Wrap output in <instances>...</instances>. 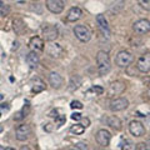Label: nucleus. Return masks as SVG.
<instances>
[{
    "label": "nucleus",
    "mask_w": 150,
    "mask_h": 150,
    "mask_svg": "<svg viewBox=\"0 0 150 150\" xmlns=\"http://www.w3.org/2000/svg\"><path fill=\"white\" fill-rule=\"evenodd\" d=\"M129 131L131 133V135L139 138V137H143L145 134V128L140 121L133 120V121H130V124H129Z\"/></svg>",
    "instance_id": "nucleus-13"
},
{
    "label": "nucleus",
    "mask_w": 150,
    "mask_h": 150,
    "mask_svg": "<svg viewBox=\"0 0 150 150\" xmlns=\"http://www.w3.org/2000/svg\"><path fill=\"white\" fill-rule=\"evenodd\" d=\"M34 1H36V0H34Z\"/></svg>",
    "instance_id": "nucleus-44"
},
{
    "label": "nucleus",
    "mask_w": 150,
    "mask_h": 150,
    "mask_svg": "<svg viewBox=\"0 0 150 150\" xmlns=\"http://www.w3.org/2000/svg\"><path fill=\"white\" fill-rule=\"evenodd\" d=\"M29 46L33 51L39 53V51L44 50V39H41L40 36H33L29 41Z\"/></svg>",
    "instance_id": "nucleus-15"
},
{
    "label": "nucleus",
    "mask_w": 150,
    "mask_h": 150,
    "mask_svg": "<svg viewBox=\"0 0 150 150\" xmlns=\"http://www.w3.org/2000/svg\"><path fill=\"white\" fill-rule=\"evenodd\" d=\"M139 150H150V140L139 144Z\"/></svg>",
    "instance_id": "nucleus-28"
},
{
    "label": "nucleus",
    "mask_w": 150,
    "mask_h": 150,
    "mask_svg": "<svg viewBox=\"0 0 150 150\" xmlns=\"http://www.w3.org/2000/svg\"><path fill=\"white\" fill-rule=\"evenodd\" d=\"M0 150H5V149H4V148L1 146V145H0Z\"/></svg>",
    "instance_id": "nucleus-40"
},
{
    "label": "nucleus",
    "mask_w": 150,
    "mask_h": 150,
    "mask_svg": "<svg viewBox=\"0 0 150 150\" xmlns=\"http://www.w3.org/2000/svg\"><path fill=\"white\" fill-rule=\"evenodd\" d=\"M0 109H6V110H9V105L8 104H1V105H0Z\"/></svg>",
    "instance_id": "nucleus-35"
},
{
    "label": "nucleus",
    "mask_w": 150,
    "mask_h": 150,
    "mask_svg": "<svg viewBox=\"0 0 150 150\" xmlns=\"http://www.w3.org/2000/svg\"><path fill=\"white\" fill-rule=\"evenodd\" d=\"M76 149L78 150H88V144L84 143V142H80L76 144Z\"/></svg>",
    "instance_id": "nucleus-31"
},
{
    "label": "nucleus",
    "mask_w": 150,
    "mask_h": 150,
    "mask_svg": "<svg viewBox=\"0 0 150 150\" xmlns=\"http://www.w3.org/2000/svg\"><path fill=\"white\" fill-rule=\"evenodd\" d=\"M138 4L140 6H142L143 9H145V10L150 11V0H137Z\"/></svg>",
    "instance_id": "nucleus-26"
},
{
    "label": "nucleus",
    "mask_w": 150,
    "mask_h": 150,
    "mask_svg": "<svg viewBox=\"0 0 150 150\" xmlns=\"http://www.w3.org/2000/svg\"><path fill=\"white\" fill-rule=\"evenodd\" d=\"M29 112H30V105L26 104V105L23 106V109H21L20 111L16 112L15 116H14V119H15L16 121H20V120L24 119L25 116H28V114H29Z\"/></svg>",
    "instance_id": "nucleus-21"
},
{
    "label": "nucleus",
    "mask_w": 150,
    "mask_h": 150,
    "mask_svg": "<svg viewBox=\"0 0 150 150\" xmlns=\"http://www.w3.org/2000/svg\"><path fill=\"white\" fill-rule=\"evenodd\" d=\"M59 36V30L55 25H46L43 29V39L46 41H54Z\"/></svg>",
    "instance_id": "nucleus-8"
},
{
    "label": "nucleus",
    "mask_w": 150,
    "mask_h": 150,
    "mask_svg": "<svg viewBox=\"0 0 150 150\" xmlns=\"http://www.w3.org/2000/svg\"><path fill=\"white\" fill-rule=\"evenodd\" d=\"M5 150H15V149H14V148H6Z\"/></svg>",
    "instance_id": "nucleus-38"
},
{
    "label": "nucleus",
    "mask_w": 150,
    "mask_h": 150,
    "mask_svg": "<svg viewBox=\"0 0 150 150\" xmlns=\"http://www.w3.org/2000/svg\"><path fill=\"white\" fill-rule=\"evenodd\" d=\"M148 95L150 96V89H149V90H148Z\"/></svg>",
    "instance_id": "nucleus-41"
},
{
    "label": "nucleus",
    "mask_w": 150,
    "mask_h": 150,
    "mask_svg": "<svg viewBox=\"0 0 150 150\" xmlns=\"http://www.w3.org/2000/svg\"><path fill=\"white\" fill-rule=\"evenodd\" d=\"M46 9L53 14H60L64 10L63 0H46Z\"/></svg>",
    "instance_id": "nucleus-11"
},
{
    "label": "nucleus",
    "mask_w": 150,
    "mask_h": 150,
    "mask_svg": "<svg viewBox=\"0 0 150 150\" xmlns=\"http://www.w3.org/2000/svg\"><path fill=\"white\" fill-rule=\"evenodd\" d=\"M0 9H1V15H3V16H4V15H6V14L9 13V8H8V6L5 8V6L3 5V6L0 8Z\"/></svg>",
    "instance_id": "nucleus-33"
},
{
    "label": "nucleus",
    "mask_w": 150,
    "mask_h": 150,
    "mask_svg": "<svg viewBox=\"0 0 150 150\" xmlns=\"http://www.w3.org/2000/svg\"><path fill=\"white\" fill-rule=\"evenodd\" d=\"M30 135H31V128L28 124H21L16 128L15 137H16L18 140H20V142H25V140H28Z\"/></svg>",
    "instance_id": "nucleus-7"
},
{
    "label": "nucleus",
    "mask_w": 150,
    "mask_h": 150,
    "mask_svg": "<svg viewBox=\"0 0 150 150\" xmlns=\"http://www.w3.org/2000/svg\"><path fill=\"white\" fill-rule=\"evenodd\" d=\"M91 91L95 93V95H101L103 93H104V89L101 86H93L91 88Z\"/></svg>",
    "instance_id": "nucleus-29"
},
{
    "label": "nucleus",
    "mask_w": 150,
    "mask_h": 150,
    "mask_svg": "<svg viewBox=\"0 0 150 150\" xmlns=\"http://www.w3.org/2000/svg\"><path fill=\"white\" fill-rule=\"evenodd\" d=\"M13 28H14V31L18 35H21L25 31V24L21 19H14L13 20Z\"/></svg>",
    "instance_id": "nucleus-19"
},
{
    "label": "nucleus",
    "mask_w": 150,
    "mask_h": 150,
    "mask_svg": "<svg viewBox=\"0 0 150 150\" xmlns=\"http://www.w3.org/2000/svg\"><path fill=\"white\" fill-rule=\"evenodd\" d=\"M81 85V78L79 75H74L70 79V84H69V89L70 90H74V89H78Z\"/></svg>",
    "instance_id": "nucleus-23"
},
{
    "label": "nucleus",
    "mask_w": 150,
    "mask_h": 150,
    "mask_svg": "<svg viewBox=\"0 0 150 150\" xmlns=\"http://www.w3.org/2000/svg\"><path fill=\"white\" fill-rule=\"evenodd\" d=\"M108 125L111 126V128L115 130L121 129V121L119 118H116V116H110V118L108 119Z\"/></svg>",
    "instance_id": "nucleus-22"
},
{
    "label": "nucleus",
    "mask_w": 150,
    "mask_h": 150,
    "mask_svg": "<svg viewBox=\"0 0 150 150\" xmlns=\"http://www.w3.org/2000/svg\"><path fill=\"white\" fill-rule=\"evenodd\" d=\"M121 150H137V145L131 142V140H125L121 144Z\"/></svg>",
    "instance_id": "nucleus-25"
},
{
    "label": "nucleus",
    "mask_w": 150,
    "mask_h": 150,
    "mask_svg": "<svg viewBox=\"0 0 150 150\" xmlns=\"http://www.w3.org/2000/svg\"><path fill=\"white\" fill-rule=\"evenodd\" d=\"M85 129L86 128L83 124H75V125H73L71 128H70V133L75 134V135H81L84 131H85Z\"/></svg>",
    "instance_id": "nucleus-24"
},
{
    "label": "nucleus",
    "mask_w": 150,
    "mask_h": 150,
    "mask_svg": "<svg viewBox=\"0 0 150 150\" xmlns=\"http://www.w3.org/2000/svg\"><path fill=\"white\" fill-rule=\"evenodd\" d=\"M124 90H125V84L123 81H114L109 85V89H108V96L112 98L115 95H120V94H123Z\"/></svg>",
    "instance_id": "nucleus-10"
},
{
    "label": "nucleus",
    "mask_w": 150,
    "mask_h": 150,
    "mask_svg": "<svg viewBox=\"0 0 150 150\" xmlns=\"http://www.w3.org/2000/svg\"><path fill=\"white\" fill-rule=\"evenodd\" d=\"M137 68L140 73H149L150 71V53H144L138 59Z\"/></svg>",
    "instance_id": "nucleus-6"
},
{
    "label": "nucleus",
    "mask_w": 150,
    "mask_h": 150,
    "mask_svg": "<svg viewBox=\"0 0 150 150\" xmlns=\"http://www.w3.org/2000/svg\"><path fill=\"white\" fill-rule=\"evenodd\" d=\"M45 51H46V54L53 59L62 58L63 54H64L63 46L58 43H54V41H49V44L46 45V48H45Z\"/></svg>",
    "instance_id": "nucleus-4"
},
{
    "label": "nucleus",
    "mask_w": 150,
    "mask_h": 150,
    "mask_svg": "<svg viewBox=\"0 0 150 150\" xmlns=\"http://www.w3.org/2000/svg\"><path fill=\"white\" fill-rule=\"evenodd\" d=\"M95 139L99 145H101V146H108L110 143V139H111V135L108 130L105 129H100L99 131L96 133L95 135Z\"/></svg>",
    "instance_id": "nucleus-14"
},
{
    "label": "nucleus",
    "mask_w": 150,
    "mask_h": 150,
    "mask_svg": "<svg viewBox=\"0 0 150 150\" xmlns=\"http://www.w3.org/2000/svg\"><path fill=\"white\" fill-rule=\"evenodd\" d=\"M43 90H45V84L44 81L41 80V79H35L34 81H33V86H31V93L34 94H38V93H41Z\"/></svg>",
    "instance_id": "nucleus-20"
},
{
    "label": "nucleus",
    "mask_w": 150,
    "mask_h": 150,
    "mask_svg": "<svg viewBox=\"0 0 150 150\" xmlns=\"http://www.w3.org/2000/svg\"><path fill=\"white\" fill-rule=\"evenodd\" d=\"M55 121H56V124H58V126H62L65 123V116L64 115H60V116L58 115L55 118Z\"/></svg>",
    "instance_id": "nucleus-30"
},
{
    "label": "nucleus",
    "mask_w": 150,
    "mask_h": 150,
    "mask_svg": "<svg viewBox=\"0 0 150 150\" xmlns=\"http://www.w3.org/2000/svg\"><path fill=\"white\" fill-rule=\"evenodd\" d=\"M74 34H75V36H76L78 40L83 41V43H86V41H89V40H90V38H91V30L89 29L86 25H84V24L75 25Z\"/></svg>",
    "instance_id": "nucleus-3"
},
{
    "label": "nucleus",
    "mask_w": 150,
    "mask_h": 150,
    "mask_svg": "<svg viewBox=\"0 0 150 150\" xmlns=\"http://www.w3.org/2000/svg\"><path fill=\"white\" fill-rule=\"evenodd\" d=\"M3 98H4V96H3V95H0V100H1V99H3Z\"/></svg>",
    "instance_id": "nucleus-42"
},
{
    "label": "nucleus",
    "mask_w": 150,
    "mask_h": 150,
    "mask_svg": "<svg viewBox=\"0 0 150 150\" xmlns=\"http://www.w3.org/2000/svg\"><path fill=\"white\" fill-rule=\"evenodd\" d=\"M3 130H4V128H3V125H0V134L3 133Z\"/></svg>",
    "instance_id": "nucleus-37"
},
{
    "label": "nucleus",
    "mask_w": 150,
    "mask_h": 150,
    "mask_svg": "<svg viewBox=\"0 0 150 150\" xmlns=\"http://www.w3.org/2000/svg\"><path fill=\"white\" fill-rule=\"evenodd\" d=\"M69 150H76V149H69Z\"/></svg>",
    "instance_id": "nucleus-43"
},
{
    "label": "nucleus",
    "mask_w": 150,
    "mask_h": 150,
    "mask_svg": "<svg viewBox=\"0 0 150 150\" xmlns=\"http://www.w3.org/2000/svg\"><path fill=\"white\" fill-rule=\"evenodd\" d=\"M96 24H98V28H99V30L103 35L106 38L110 36V28L108 25V20L103 14H99V15L96 16Z\"/></svg>",
    "instance_id": "nucleus-12"
},
{
    "label": "nucleus",
    "mask_w": 150,
    "mask_h": 150,
    "mask_svg": "<svg viewBox=\"0 0 150 150\" xmlns=\"http://www.w3.org/2000/svg\"><path fill=\"white\" fill-rule=\"evenodd\" d=\"M20 150H30V148L28 146V145H23V146L20 148Z\"/></svg>",
    "instance_id": "nucleus-36"
},
{
    "label": "nucleus",
    "mask_w": 150,
    "mask_h": 150,
    "mask_svg": "<svg viewBox=\"0 0 150 150\" xmlns=\"http://www.w3.org/2000/svg\"><path fill=\"white\" fill-rule=\"evenodd\" d=\"M81 120H83V125H84V126H85V128H88V126H89V124H90V120H89L88 118H85V119H84V118H83Z\"/></svg>",
    "instance_id": "nucleus-34"
},
{
    "label": "nucleus",
    "mask_w": 150,
    "mask_h": 150,
    "mask_svg": "<svg viewBox=\"0 0 150 150\" xmlns=\"http://www.w3.org/2000/svg\"><path fill=\"white\" fill-rule=\"evenodd\" d=\"M49 83H50V85L53 86V88L59 89V88H62L64 80H63V78L60 76L58 73L51 71V73L49 74Z\"/></svg>",
    "instance_id": "nucleus-17"
},
{
    "label": "nucleus",
    "mask_w": 150,
    "mask_h": 150,
    "mask_svg": "<svg viewBox=\"0 0 150 150\" xmlns=\"http://www.w3.org/2000/svg\"><path fill=\"white\" fill-rule=\"evenodd\" d=\"M133 30L139 35H145L150 31V21L148 19H140L137 23H134Z\"/></svg>",
    "instance_id": "nucleus-5"
},
{
    "label": "nucleus",
    "mask_w": 150,
    "mask_h": 150,
    "mask_svg": "<svg viewBox=\"0 0 150 150\" xmlns=\"http://www.w3.org/2000/svg\"><path fill=\"white\" fill-rule=\"evenodd\" d=\"M81 15H83V10H81V9L78 8V6H73V8L68 11L67 20L70 21V23H75V21H78L79 19L81 18Z\"/></svg>",
    "instance_id": "nucleus-16"
},
{
    "label": "nucleus",
    "mask_w": 150,
    "mask_h": 150,
    "mask_svg": "<svg viewBox=\"0 0 150 150\" xmlns=\"http://www.w3.org/2000/svg\"><path fill=\"white\" fill-rule=\"evenodd\" d=\"M96 64H98V71H99L101 76L103 75H106L111 69L109 54H108L106 51L100 50L99 53L96 54Z\"/></svg>",
    "instance_id": "nucleus-1"
},
{
    "label": "nucleus",
    "mask_w": 150,
    "mask_h": 150,
    "mask_svg": "<svg viewBox=\"0 0 150 150\" xmlns=\"http://www.w3.org/2000/svg\"><path fill=\"white\" fill-rule=\"evenodd\" d=\"M129 106V101L126 98H116L110 101V110L111 111H121Z\"/></svg>",
    "instance_id": "nucleus-9"
},
{
    "label": "nucleus",
    "mask_w": 150,
    "mask_h": 150,
    "mask_svg": "<svg viewBox=\"0 0 150 150\" xmlns=\"http://www.w3.org/2000/svg\"><path fill=\"white\" fill-rule=\"evenodd\" d=\"M3 6V1H1V0H0V8H1Z\"/></svg>",
    "instance_id": "nucleus-39"
},
{
    "label": "nucleus",
    "mask_w": 150,
    "mask_h": 150,
    "mask_svg": "<svg viewBox=\"0 0 150 150\" xmlns=\"http://www.w3.org/2000/svg\"><path fill=\"white\" fill-rule=\"evenodd\" d=\"M39 62H40L39 55H38V53H35V51H30V53L26 55V63L31 69L36 68L38 65H39Z\"/></svg>",
    "instance_id": "nucleus-18"
},
{
    "label": "nucleus",
    "mask_w": 150,
    "mask_h": 150,
    "mask_svg": "<svg viewBox=\"0 0 150 150\" xmlns=\"http://www.w3.org/2000/svg\"><path fill=\"white\" fill-rule=\"evenodd\" d=\"M71 119H73V120H81L83 116H81L80 112H74V114L71 115Z\"/></svg>",
    "instance_id": "nucleus-32"
},
{
    "label": "nucleus",
    "mask_w": 150,
    "mask_h": 150,
    "mask_svg": "<svg viewBox=\"0 0 150 150\" xmlns=\"http://www.w3.org/2000/svg\"><path fill=\"white\" fill-rule=\"evenodd\" d=\"M133 59H134L133 54H131L130 51L121 50L115 56V64L118 65V67H120V68H126V67H129V65L131 64Z\"/></svg>",
    "instance_id": "nucleus-2"
},
{
    "label": "nucleus",
    "mask_w": 150,
    "mask_h": 150,
    "mask_svg": "<svg viewBox=\"0 0 150 150\" xmlns=\"http://www.w3.org/2000/svg\"><path fill=\"white\" fill-rule=\"evenodd\" d=\"M70 108L71 109H83V104L79 100H73L70 103Z\"/></svg>",
    "instance_id": "nucleus-27"
}]
</instances>
